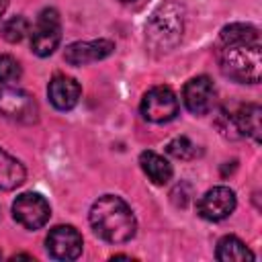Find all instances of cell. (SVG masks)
<instances>
[{
	"mask_svg": "<svg viewBox=\"0 0 262 262\" xmlns=\"http://www.w3.org/2000/svg\"><path fill=\"white\" fill-rule=\"evenodd\" d=\"M90 225L98 237L111 244H125L135 235L137 223L131 207L115 194L96 199L90 207Z\"/></svg>",
	"mask_w": 262,
	"mask_h": 262,
	"instance_id": "obj_1",
	"label": "cell"
},
{
	"mask_svg": "<svg viewBox=\"0 0 262 262\" xmlns=\"http://www.w3.org/2000/svg\"><path fill=\"white\" fill-rule=\"evenodd\" d=\"M215 258L221 262H244V260H254L252 250L235 235H223L217 242Z\"/></svg>",
	"mask_w": 262,
	"mask_h": 262,
	"instance_id": "obj_14",
	"label": "cell"
},
{
	"mask_svg": "<svg viewBox=\"0 0 262 262\" xmlns=\"http://www.w3.org/2000/svg\"><path fill=\"white\" fill-rule=\"evenodd\" d=\"M29 29H31V27H29V20L18 14V16L6 18V20L2 23V27H0V33H2V37H4L8 43H18L20 39L27 37Z\"/></svg>",
	"mask_w": 262,
	"mask_h": 262,
	"instance_id": "obj_18",
	"label": "cell"
},
{
	"mask_svg": "<svg viewBox=\"0 0 262 262\" xmlns=\"http://www.w3.org/2000/svg\"><path fill=\"white\" fill-rule=\"evenodd\" d=\"M166 151L178 160H190L196 156V145L188 137H176L166 145Z\"/></svg>",
	"mask_w": 262,
	"mask_h": 262,
	"instance_id": "obj_20",
	"label": "cell"
},
{
	"mask_svg": "<svg viewBox=\"0 0 262 262\" xmlns=\"http://www.w3.org/2000/svg\"><path fill=\"white\" fill-rule=\"evenodd\" d=\"M258 29L244 23H231L221 29L223 45H258Z\"/></svg>",
	"mask_w": 262,
	"mask_h": 262,
	"instance_id": "obj_16",
	"label": "cell"
},
{
	"mask_svg": "<svg viewBox=\"0 0 262 262\" xmlns=\"http://www.w3.org/2000/svg\"><path fill=\"white\" fill-rule=\"evenodd\" d=\"M6 4H8V0H0V16H2V12H4Z\"/></svg>",
	"mask_w": 262,
	"mask_h": 262,
	"instance_id": "obj_21",
	"label": "cell"
},
{
	"mask_svg": "<svg viewBox=\"0 0 262 262\" xmlns=\"http://www.w3.org/2000/svg\"><path fill=\"white\" fill-rule=\"evenodd\" d=\"M260 115L262 111L258 104H246L235 111V121H237L242 137L250 135L254 141H260Z\"/></svg>",
	"mask_w": 262,
	"mask_h": 262,
	"instance_id": "obj_17",
	"label": "cell"
},
{
	"mask_svg": "<svg viewBox=\"0 0 262 262\" xmlns=\"http://www.w3.org/2000/svg\"><path fill=\"white\" fill-rule=\"evenodd\" d=\"M123 2H131V0H123Z\"/></svg>",
	"mask_w": 262,
	"mask_h": 262,
	"instance_id": "obj_22",
	"label": "cell"
},
{
	"mask_svg": "<svg viewBox=\"0 0 262 262\" xmlns=\"http://www.w3.org/2000/svg\"><path fill=\"white\" fill-rule=\"evenodd\" d=\"M235 209V192L229 186H213L209 188L196 205V211L207 221H221L229 217Z\"/></svg>",
	"mask_w": 262,
	"mask_h": 262,
	"instance_id": "obj_9",
	"label": "cell"
},
{
	"mask_svg": "<svg viewBox=\"0 0 262 262\" xmlns=\"http://www.w3.org/2000/svg\"><path fill=\"white\" fill-rule=\"evenodd\" d=\"M51 207L39 192H23L12 203V217L27 229H39L47 223Z\"/></svg>",
	"mask_w": 262,
	"mask_h": 262,
	"instance_id": "obj_7",
	"label": "cell"
},
{
	"mask_svg": "<svg viewBox=\"0 0 262 262\" xmlns=\"http://www.w3.org/2000/svg\"><path fill=\"white\" fill-rule=\"evenodd\" d=\"M182 27H184L182 8L174 2L162 4L147 23V29H145L147 43L158 51H170L180 41Z\"/></svg>",
	"mask_w": 262,
	"mask_h": 262,
	"instance_id": "obj_3",
	"label": "cell"
},
{
	"mask_svg": "<svg viewBox=\"0 0 262 262\" xmlns=\"http://www.w3.org/2000/svg\"><path fill=\"white\" fill-rule=\"evenodd\" d=\"M182 100L194 115H205L215 104V86L207 76L190 78L182 88Z\"/></svg>",
	"mask_w": 262,
	"mask_h": 262,
	"instance_id": "obj_10",
	"label": "cell"
},
{
	"mask_svg": "<svg viewBox=\"0 0 262 262\" xmlns=\"http://www.w3.org/2000/svg\"><path fill=\"white\" fill-rule=\"evenodd\" d=\"M219 66L231 80L256 84L262 70L260 45H225L219 53Z\"/></svg>",
	"mask_w": 262,
	"mask_h": 262,
	"instance_id": "obj_2",
	"label": "cell"
},
{
	"mask_svg": "<svg viewBox=\"0 0 262 262\" xmlns=\"http://www.w3.org/2000/svg\"><path fill=\"white\" fill-rule=\"evenodd\" d=\"M139 164L141 170L145 172V176L154 182V184H166L172 178V166L168 164V160L156 151H143L139 156Z\"/></svg>",
	"mask_w": 262,
	"mask_h": 262,
	"instance_id": "obj_13",
	"label": "cell"
},
{
	"mask_svg": "<svg viewBox=\"0 0 262 262\" xmlns=\"http://www.w3.org/2000/svg\"><path fill=\"white\" fill-rule=\"evenodd\" d=\"M80 84L66 76V74H55L51 80H49V86H47V96H49V102L57 108V111H70L78 104L80 100Z\"/></svg>",
	"mask_w": 262,
	"mask_h": 262,
	"instance_id": "obj_12",
	"label": "cell"
},
{
	"mask_svg": "<svg viewBox=\"0 0 262 262\" xmlns=\"http://www.w3.org/2000/svg\"><path fill=\"white\" fill-rule=\"evenodd\" d=\"M23 76V68L20 63L8 55V53H2L0 55V84L2 86H14Z\"/></svg>",
	"mask_w": 262,
	"mask_h": 262,
	"instance_id": "obj_19",
	"label": "cell"
},
{
	"mask_svg": "<svg viewBox=\"0 0 262 262\" xmlns=\"http://www.w3.org/2000/svg\"><path fill=\"white\" fill-rule=\"evenodd\" d=\"M25 166L8 151L0 149V190H12L25 182Z\"/></svg>",
	"mask_w": 262,
	"mask_h": 262,
	"instance_id": "obj_15",
	"label": "cell"
},
{
	"mask_svg": "<svg viewBox=\"0 0 262 262\" xmlns=\"http://www.w3.org/2000/svg\"><path fill=\"white\" fill-rule=\"evenodd\" d=\"M47 252L55 260H76L82 254V235L72 225H55L45 239Z\"/></svg>",
	"mask_w": 262,
	"mask_h": 262,
	"instance_id": "obj_8",
	"label": "cell"
},
{
	"mask_svg": "<svg viewBox=\"0 0 262 262\" xmlns=\"http://www.w3.org/2000/svg\"><path fill=\"white\" fill-rule=\"evenodd\" d=\"M115 51V43L108 39H96V41H76L66 47V61L70 66H86L98 59L108 57Z\"/></svg>",
	"mask_w": 262,
	"mask_h": 262,
	"instance_id": "obj_11",
	"label": "cell"
},
{
	"mask_svg": "<svg viewBox=\"0 0 262 262\" xmlns=\"http://www.w3.org/2000/svg\"><path fill=\"white\" fill-rule=\"evenodd\" d=\"M141 115L151 123H168L178 115V98L168 86H154L141 98Z\"/></svg>",
	"mask_w": 262,
	"mask_h": 262,
	"instance_id": "obj_6",
	"label": "cell"
},
{
	"mask_svg": "<svg viewBox=\"0 0 262 262\" xmlns=\"http://www.w3.org/2000/svg\"><path fill=\"white\" fill-rule=\"evenodd\" d=\"M61 39V23H59V14L53 8H45L39 12L35 27L31 31V49L33 53H37L39 57H47L51 55Z\"/></svg>",
	"mask_w": 262,
	"mask_h": 262,
	"instance_id": "obj_4",
	"label": "cell"
},
{
	"mask_svg": "<svg viewBox=\"0 0 262 262\" xmlns=\"http://www.w3.org/2000/svg\"><path fill=\"white\" fill-rule=\"evenodd\" d=\"M0 115L18 123H35L39 106L29 92L16 86H0Z\"/></svg>",
	"mask_w": 262,
	"mask_h": 262,
	"instance_id": "obj_5",
	"label": "cell"
}]
</instances>
